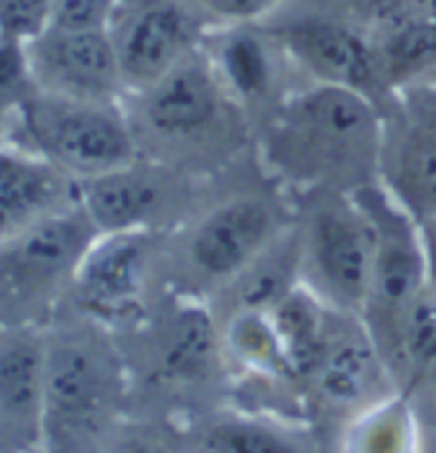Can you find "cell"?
<instances>
[{
  "label": "cell",
  "instance_id": "cell-16",
  "mask_svg": "<svg viewBox=\"0 0 436 453\" xmlns=\"http://www.w3.org/2000/svg\"><path fill=\"white\" fill-rule=\"evenodd\" d=\"M293 374H316L327 349V316L312 290L293 288L269 311Z\"/></svg>",
  "mask_w": 436,
  "mask_h": 453
},
{
  "label": "cell",
  "instance_id": "cell-8",
  "mask_svg": "<svg viewBox=\"0 0 436 453\" xmlns=\"http://www.w3.org/2000/svg\"><path fill=\"white\" fill-rule=\"evenodd\" d=\"M179 181L174 168L151 158L105 171L77 181V204L100 234L159 232L161 219L176 204Z\"/></svg>",
  "mask_w": 436,
  "mask_h": 453
},
{
  "label": "cell",
  "instance_id": "cell-22",
  "mask_svg": "<svg viewBox=\"0 0 436 453\" xmlns=\"http://www.w3.org/2000/svg\"><path fill=\"white\" fill-rule=\"evenodd\" d=\"M403 362L416 372L436 367V293L429 286L416 296L393 326Z\"/></svg>",
  "mask_w": 436,
  "mask_h": 453
},
{
  "label": "cell",
  "instance_id": "cell-15",
  "mask_svg": "<svg viewBox=\"0 0 436 453\" xmlns=\"http://www.w3.org/2000/svg\"><path fill=\"white\" fill-rule=\"evenodd\" d=\"M289 120L304 143L322 150L324 161L350 158L375 141V112L362 92L319 84L291 103Z\"/></svg>",
  "mask_w": 436,
  "mask_h": 453
},
{
  "label": "cell",
  "instance_id": "cell-5",
  "mask_svg": "<svg viewBox=\"0 0 436 453\" xmlns=\"http://www.w3.org/2000/svg\"><path fill=\"white\" fill-rule=\"evenodd\" d=\"M159 242L153 232L100 234L82 257L62 309L77 311L113 331L148 309V286Z\"/></svg>",
  "mask_w": 436,
  "mask_h": 453
},
{
  "label": "cell",
  "instance_id": "cell-28",
  "mask_svg": "<svg viewBox=\"0 0 436 453\" xmlns=\"http://www.w3.org/2000/svg\"><path fill=\"white\" fill-rule=\"evenodd\" d=\"M426 270H429V288L436 293V242L426 248Z\"/></svg>",
  "mask_w": 436,
  "mask_h": 453
},
{
  "label": "cell",
  "instance_id": "cell-9",
  "mask_svg": "<svg viewBox=\"0 0 436 453\" xmlns=\"http://www.w3.org/2000/svg\"><path fill=\"white\" fill-rule=\"evenodd\" d=\"M354 202L368 211L375 229L373 286L365 309L375 306L385 321H391L393 331L406 306L426 288V248L421 245L411 217L403 214L383 191L362 188Z\"/></svg>",
  "mask_w": 436,
  "mask_h": 453
},
{
  "label": "cell",
  "instance_id": "cell-10",
  "mask_svg": "<svg viewBox=\"0 0 436 453\" xmlns=\"http://www.w3.org/2000/svg\"><path fill=\"white\" fill-rule=\"evenodd\" d=\"M309 255L314 270L345 309H365L375 268V229L357 202L322 209L312 222Z\"/></svg>",
  "mask_w": 436,
  "mask_h": 453
},
{
  "label": "cell",
  "instance_id": "cell-11",
  "mask_svg": "<svg viewBox=\"0 0 436 453\" xmlns=\"http://www.w3.org/2000/svg\"><path fill=\"white\" fill-rule=\"evenodd\" d=\"M43 451V329L0 326V453Z\"/></svg>",
  "mask_w": 436,
  "mask_h": 453
},
{
  "label": "cell",
  "instance_id": "cell-13",
  "mask_svg": "<svg viewBox=\"0 0 436 453\" xmlns=\"http://www.w3.org/2000/svg\"><path fill=\"white\" fill-rule=\"evenodd\" d=\"M281 43L319 82L350 87L368 97L380 74V57L357 31L324 16H304L276 28Z\"/></svg>",
  "mask_w": 436,
  "mask_h": 453
},
{
  "label": "cell",
  "instance_id": "cell-3",
  "mask_svg": "<svg viewBox=\"0 0 436 453\" xmlns=\"http://www.w3.org/2000/svg\"><path fill=\"white\" fill-rule=\"evenodd\" d=\"M3 141L84 181L138 158L123 103H90L36 92L3 133Z\"/></svg>",
  "mask_w": 436,
  "mask_h": 453
},
{
  "label": "cell",
  "instance_id": "cell-2",
  "mask_svg": "<svg viewBox=\"0 0 436 453\" xmlns=\"http://www.w3.org/2000/svg\"><path fill=\"white\" fill-rule=\"evenodd\" d=\"M97 237L82 206L74 204L0 240V326L46 329Z\"/></svg>",
  "mask_w": 436,
  "mask_h": 453
},
{
  "label": "cell",
  "instance_id": "cell-12",
  "mask_svg": "<svg viewBox=\"0 0 436 453\" xmlns=\"http://www.w3.org/2000/svg\"><path fill=\"white\" fill-rule=\"evenodd\" d=\"M273 240V214L261 199L214 206L187 240V263L209 280H232Z\"/></svg>",
  "mask_w": 436,
  "mask_h": 453
},
{
  "label": "cell",
  "instance_id": "cell-4",
  "mask_svg": "<svg viewBox=\"0 0 436 453\" xmlns=\"http://www.w3.org/2000/svg\"><path fill=\"white\" fill-rule=\"evenodd\" d=\"M123 110L141 158L167 164L171 150L199 141L222 110V80L205 43L156 82L125 92Z\"/></svg>",
  "mask_w": 436,
  "mask_h": 453
},
{
  "label": "cell",
  "instance_id": "cell-17",
  "mask_svg": "<svg viewBox=\"0 0 436 453\" xmlns=\"http://www.w3.org/2000/svg\"><path fill=\"white\" fill-rule=\"evenodd\" d=\"M378 370V354L370 344V336L353 331L327 334L324 359L316 370V382L322 392L339 405H353L368 392Z\"/></svg>",
  "mask_w": 436,
  "mask_h": 453
},
{
  "label": "cell",
  "instance_id": "cell-27",
  "mask_svg": "<svg viewBox=\"0 0 436 453\" xmlns=\"http://www.w3.org/2000/svg\"><path fill=\"white\" fill-rule=\"evenodd\" d=\"M207 19L222 23H253L281 3V0H189Z\"/></svg>",
  "mask_w": 436,
  "mask_h": 453
},
{
  "label": "cell",
  "instance_id": "cell-14",
  "mask_svg": "<svg viewBox=\"0 0 436 453\" xmlns=\"http://www.w3.org/2000/svg\"><path fill=\"white\" fill-rule=\"evenodd\" d=\"M77 204V181L0 138V240Z\"/></svg>",
  "mask_w": 436,
  "mask_h": 453
},
{
  "label": "cell",
  "instance_id": "cell-19",
  "mask_svg": "<svg viewBox=\"0 0 436 453\" xmlns=\"http://www.w3.org/2000/svg\"><path fill=\"white\" fill-rule=\"evenodd\" d=\"M245 23H232L230 34L209 57L222 84L240 97H261L270 80V59L263 42L243 28Z\"/></svg>",
  "mask_w": 436,
  "mask_h": 453
},
{
  "label": "cell",
  "instance_id": "cell-24",
  "mask_svg": "<svg viewBox=\"0 0 436 453\" xmlns=\"http://www.w3.org/2000/svg\"><path fill=\"white\" fill-rule=\"evenodd\" d=\"M202 449L225 453H281L291 446L276 433L263 431L253 423H214L199 438Z\"/></svg>",
  "mask_w": 436,
  "mask_h": 453
},
{
  "label": "cell",
  "instance_id": "cell-29",
  "mask_svg": "<svg viewBox=\"0 0 436 453\" xmlns=\"http://www.w3.org/2000/svg\"><path fill=\"white\" fill-rule=\"evenodd\" d=\"M429 130H436V112H434V118H432V127Z\"/></svg>",
  "mask_w": 436,
  "mask_h": 453
},
{
  "label": "cell",
  "instance_id": "cell-26",
  "mask_svg": "<svg viewBox=\"0 0 436 453\" xmlns=\"http://www.w3.org/2000/svg\"><path fill=\"white\" fill-rule=\"evenodd\" d=\"M49 0H0V36L28 42L46 26Z\"/></svg>",
  "mask_w": 436,
  "mask_h": 453
},
{
  "label": "cell",
  "instance_id": "cell-23",
  "mask_svg": "<svg viewBox=\"0 0 436 453\" xmlns=\"http://www.w3.org/2000/svg\"><path fill=\"white\" fill-rule=\"evenodd\" d=\"M39 92L31 64L26 57V42L0 36V138L23 104Z\"/></svg>",
  "mask_w": 436,
  "mask_h": 453
},
{
  "label": "cell",
  "instance_id": "cell-18",
  "mask_svg": "<svg viewBox=\"0 0 436 453\" xmlns=\"http://www.w3.org/2000/svg\"><path fill=\"white\" fill-rule=\"evenodd\" d=\"M270 242L250 265L232 278L237 311H270L296 286V255L289 245Z\"/></svg>",
  "mask_w": 436,
  "mask_h": 453
},
{
  "label": "cell",
  "instance_id": "cell-6",
  "mask_svg": "<svg viewBox=\"0 0 436 453\" xmlns=\"http://www.w3.org/2000/svg\"><path fill=\"white\" fill-rule=\"evenodd\" d=\"M207 23V16L189 0H118L107 34L125 89L148 87L199 49Z\"/></svg>",
  "mask_w": 436,
  "mask_h": 453
},
{
  "label": "cell",
  "instance_id": "cell-7",
  "mask_svg": "<svg viewBox=\"0 0 436 453\" xmlns=\"http://www.w3.org/2000/svg\"><path fill=\"white\" fill-rule=\"evenodd\" d=\"M42 92L90 103H123L125 82L107 31L43 28L26 42Z\"/></svg>",
  "mask_w": 436,
  "mask_h": 453
},
{
  "label": "cell",
  "instance_id": "cell-21",
  "mask_svg": "<svg viewBox=\"0 0 436 453\" xmlns=\"http://www.w3.org/2000/svg\"><path fill=\"white\" fill-rule=\"evenodd\" d=\"M380 66L388 77H418L436 66V19L401 23L383 43Z\"/></svg>",
  "mask_w": 436,
  "mask_h": 453
},
{
  "label": "cell",
  "instance_id": "cell-25",
  "mask_svg": "<svg viewBox=\"0 0 436 453\" xmlns=\"http://www.w3.org/2000/svg\"><path fill=\"white\" fill-rule=\"evenodd\" d=\"M118 0H49L46 26L59 31H107Z\"/></svg>",
  "mask_w": 436,
  "mask_h": 453
},
{
  "label": "cell",
  "instance_id": "cell-20",
  "mask_svg": "<svg viewBox=\"0 0 436 453\" xmlns=\"http://www.w3.org/2000/svg\"><path fill=\"white\" fill-rule=\"evenodd\" d=\"M225 342L232 354H237L255 370L270 374H293L269 311H237L225 329Z\"/></svg>",
  "mask_w": 436,
  "mask_h": 453
},
{
  "label": "cell",
  "instance_id": "cell-1",
  "mask_svg": "<svg viewBox=\"0 0 436 453\" xmlns=\"http://www.w3.org/2000/svg\"><path fill=\"white\" fill-rule=\"evenodd\" d=\"M133 403L115 331L62 309L43 329V451H107L123 443Z\"/></svg>",
  "mask_w": 436,
  "mask_h": 453
}]
</instances>
